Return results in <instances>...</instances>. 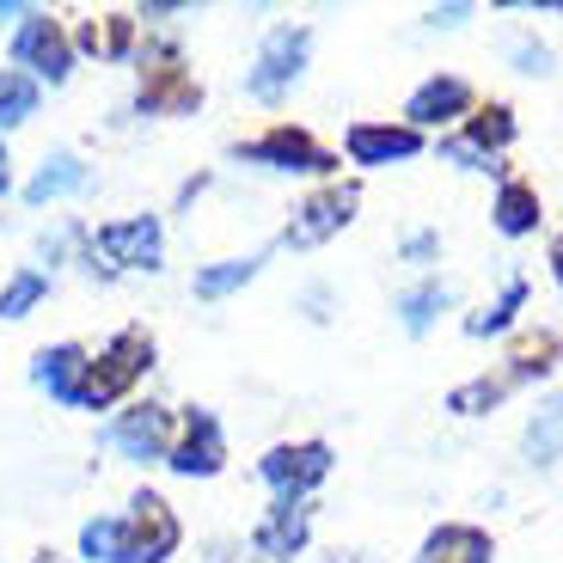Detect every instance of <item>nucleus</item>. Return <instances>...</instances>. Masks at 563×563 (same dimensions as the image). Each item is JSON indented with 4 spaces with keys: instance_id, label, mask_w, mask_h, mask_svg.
Wrapping results in <instances>:
<instances>
[{
    "instance_id": "1",
    "label": "nucleus",
    "mask_w": 563,
    "mask_h": 563,
    "mask_svg": "<svg viewBox=\"0 0 563 563\" xmlns=\"http://www.w3.org/2000/svg\"><path fill=\"white\" fill-rule=\"evenodd\" d=\"M147 362H154V343L141 338V331H123V338H117L99 362H86V380H80V393H74V405H86V410L117 405V398L135 386V374Z\"/></svg>"
},
{
    "instance_id": "2",
    "label": "nucleus",
    "mask_w": 563,
    "mask_h": 563,
    "mask_svg": "<svg viewBox=\"0 0 563 563\" xmlns=\"http://www.w3.org/2000/svg\"><path fill=\"white\" fill-rule=\"evenodd\" d=\"M92 257H104L111 269H154L159 264V221L135 214V221H111L92 233Z\"/></svg>"
},
{
    "instance_id": "3",
    "label": "nucleus",
    "mask_w": 563,
    "mask_h": 563,
    "mask_svg": "<svg viewBox=\"0 0 563 563\" xmlns=\"http://www.w3.org/2000/svg\"><path fill=\"white\" fill-rule=\"evenodd\" d=\"M300 62H307V31H269V43H264V62L252 68V99H282L288 86L300 80Z\"/></svg>"
},
{
    "instance_id": "4",
    "label": "nucleus",
    "mask_w": 563,
    "mask_h": 563,
    "mask_svg": "<svg viewBox=\"0 0 563 563\" xmlns=\"http://www.w3.org/2000/svg\"><path fill=\"white\" fill-rule=\"evenodd\" d=\"M257 472H264V484H276V490L288 496V503H300V490H312V484H319L324 472H331V448H324V441L276 448L264 465H257Z\"/></svg>"
},
{
    "instance_id": "5",
    "label": "nucleus",
    "mask_w": 563,
    "mask_h": 563,
    "mask_svg": "<svg viewBox=\"0 0 563 563\" xmlns=\"http://www.w3.org/2000/svg\"><path fill=\"white\" fill-rule=\"evenodd\" d=\"M13 62H25V68H37L43 80H68V37H62V25L49 13H31L25 25H19L13 37Z\"/></svg>"
},
{
    "instance_id": "6",
    "label": "nucleus",
    "mask_w": 563,
    "mask_h": 563,
    "mask_svg": "<svg viewBox=\"0 0 563 563\" xmlns=\"http://www.w3.org/2000/svg\"><path fill=\"white\" fill-rule=\"evenodd\" d=\"M123 527H129V545H135V563H159V558H172V545H178V521H172V508L159 503L154 490L135 496V508L123 515Z\"/></svg>"
},
{
    "instance_id": "7",
    "label": "nucleus",
    "mask_w": 563,
    "mask_h": 563,
    "mask_svg": "<svg viewBox=\"0 0 563 563\" xmlns=\"http://www.w3.org/2000/svg\"><path fill=\"white\" fill-rule=\"evenodd\" d=\"M240 159H257V166H276V172H331V154L300 129H269L264 141L240 147Z\"/></svg>"
},
{
    "instance_id": "8",
    "label": "nucleus",
    "mask_w": 563,
    "mask_h": 563,
    "mask_svg": "<svg viewBox=\"0 0 563 563\" xmlns=\"http://www.w3.org/2000/svg\"><path fill=\"white\" fill-rule=\"evenodd\" d=\"M166 465L184 472V478H209V472H221V422H214L209 410H197L190 429H184V441L166 448Z\"/></svg>"
},
{
    "instance_id": "9",
    "label": "nucleus",
    "mask_w": 563,
    "mask_h": 563,
    "mask_svg": "<svg viewBox=\"0 0 563 563\" xmlns=\"http://www.w3.org/2000/svg\"><path fill=\"white\" fill-rule=\"evenodd\" d=\"M350 209H355V190H324V197H312L307 209L288 221V245H319V240H331L338 227H350Z\"/></svg>"
},
{
    "instance_id": "10",
    "label": "nucleus",
    "mask_w": 563,
    "mask_h": 563,
    "mask_svg": "<svg viewBox=\"0 0 563 563\" xmlns=\"http://www.w3.org/2000/svg\"><path fill=\"white\" fill-rule=\"evenodd\" d=\"M417 147H422L417 129H374V123L350 129V159L355 166H393V159H410Z\"/></svg>"
},
{
    "instance_id": "11",
    "label": "nucleus",
    "mask_w": 563,
    "mask_h": 563,
    "mask_svg": "<svg viewBox=\"0 0 563 563\" xmlns=\"http://www.w3.org/2000/svg\"><path fill=\"white\" fill-rule=\"evenodd\" d=\"M465 104H472V86L453 80V74H435V80H422L417 92H410L405 117L410 123H441V117H460Z\"/></svg>"
},
{
    "instance_id": "12",
    "label": "nucleus",
    "mask_w": 563,
    "mask_h": 563,
    "mask_svg": "<svg viewBox=\"0 0 563 563\" xmlns=\"http://www.w3.org/2000/svg\"><path fill=\"white\" fill-rule=\"evenodd\" d=\"M111 441L129 453V460H166V410H154V405L129 410V417L111 429Z\"/></svg>"
},
{
    "instance_id": "13",
    "label": "nucleus",
    "mask_w": 563,
    "mask_h": 563,
    "mask_svg": "<svg viewBox=\"0 0 563 563\" xmlns=\"http://www.w3.org/2000/svg\"><path fill=\"white\" fill-rule=\"evenodd\" d=\"M307 545V508L300 503H288V496H282L276 508H269V521L257 527V551H264V558H295V551Z\"/></svg>"
},
{
    "instance_id": "14",
    "label": "nucleus",
    "mask_w": 563,
    "mask_h": 563,
    "mask_svg": "<svg viewBox=\"0 0 563 563\" xmlns=\"http://www.w3.org/2000/svg\"><path fill=\"white\" fill-rule=\"evenodd\" d=\"M80 380H86V350L62 343V350H43V355H37V386H43V393H56L62 405H74Z\"/></svg>"
},
{
    "instance_id": "15",
    "label": "nucleus",
    "mask_w": 563,
    "mask_h": 563,
    "mask_svg": "<svg viewBox=\"0 0 563 563\" xmlns=\"http://www.w3.org/2000/svg\"><path fill=\"white\" fill-rule=\"evenodd\" d=\"M417 563H490V539L478 527H441Z\"/></svg>"
},
{
    "instance_id": "16",
    "label": "nucleus",
    "mask_w": 563,
    "mask_h": 563,
    "mask_svg": "<svg viewBox=\"0 0 563 563\" xmlns=\"http://www.w3.org/2000/svg\"><path fill=\"white\" fill-rule=\"evenodd\" d=\"M521 448H527V460H533V465L563 460V398H558V405H545L533 422H527V441H521Z\"/></svg>"
},
{
    "instance_id": "17",
    "label": "nucleus",
    "mask_w": 563,
    "mask_h": 563,
    "mask_svg": "<svg viewBox=\"0 0 563 563\" xmlns=\"http://www.w3.org/2000/svg\"><path fill=\"white\" fill-rule=\"evenodd\" d=\"M86 184V166L74 154H56L49 166L37 172V178L25 184V202H49V197H68V190H80Z\"/></svg>"
},
{
    "instance_id": "18",
    "label": "nucleus",
    "mask_w": 563,
    "mask_h": 563,
    "mask_svg": "<svg viewBox=\"0 0 563 563\" xmlns=\"http://www.w3.org/2000/svg\"><path fill=\"white\" fill-rule=\"evenodd\" d=\"M80 545H86V558H99V563H135V545H129L123 515H117V521H86Z\"/></svg>"
},
{
    "instance_id": "19",
    "label": "nucleus",
    "mask_w": 563,
    "mask_h": 563,
    "mask_svg": "<svg viewBox=\"0 0 563 563\" xmlns=\"http://www.w3.org/2000/svg\"><path fill=\"white\" fill-rule=\"evenodd\" d=\"M496 227H503L508 240H521L539 227V197L527 184H503V202H496Z\"/></svg>"
},
{
    "instance_id": "20",
    "label": "nucleus",
    "mask_w": 563,
    "mask_h": 563,
    "mask_svg": "<svg viewBox=\"0 0 563 563\" xmlns=\"http://www.w3.org/2000/svg\"><path fill=\"white\" fill-rule=\"evenodd\" d=\"M257 264H264V257H227V264H214V269H197V295L202 300L233 295V288H245V282L257 276Z\"/></svg>"
},
{
    "instance_id": "21",
    "label": "nucleus",
    "mask_w": 563,
    "mask_h": 563,
    "mask_svg": "<svg viewBox=\"0 0 563 563\" xmlns=\"http://www.w3.org/2000/svg\"><path fill=\"white\" fill-rule=\"evenodd\" d=\"M441 307H448V282H422V288H410L398 300V319H405V331H429Z\"/></svg>"
},
{
    "instance_id": "22",
    "label": "nucleus",
    "mask_w": 563,
    "mask_h": 563,
    "mask_svg": "<svg viewBox=\"0 0 563 563\" xmlns=\"http://www.w3.org/2000/svg\"><path fill=\"white\" fill-rule=\"evenodd\" d=\"M31 111H37V86H31L25 74H13V68H0V129H13V123H25Z\"/></svg>"
},
{
    "instance_id": "23",
    "label": "nucleus",
    "mask_w": 563,
    "mask_h": 563,
    "mask_svg": "<svg viewBox=\"0 0 563 563\" xmlns=\"http://www.w3.org/2000/svg\"><path fill=\"white\" fill-rule=\"evenodd\" d=\"M521 300H527V282H508L503 300H496V307H484V312H472V319H465V331H472V338H490V331H503V324L521 312Z\"/></svg>"
},
{
    "instance_id": "24",
    "label": "nucleus",
    "mask_w": 563,
    "mask_h": 563,
    "mask_svg": "<svg viewBox=\"0 0 563 563\" xmlns=\"http://www.w3.org/2000/svg\"><path fill=\"white\" fill-rule=\"evenodd\" d=\"M43 288H49V282H43L37 269H19V276L0 288V319H25V312L43 300Z\"/></svg>"
},
{
    "instance_id": "25",
    "label": "nucleus",
    "mask_w": 563,
    "mask_h": 563,
    "mask_svg": "<svg viewBox=\"0 0 563 563\" xmlns=\"http://www.w3.org/2000/svg\"><path fill=\"white\" fill-rule=\"evenodd\" d=\"M129 31H135V19L111 13V19H104V25H99V19H92V25L80 31V43H86V49H99V56H123V49H129Z\"/></svg>"
},
{
    "instance_id": "26",
    "label": "nucleus",
    "mask_w": 563,
    "mask_h": 563,
    "mask_svg": "<svg viewBox=\"0 0 563 563\" xmlns=\"http://www.w3.org/2000/svg\"><path fill=\"white\" fill-rule=\"evenodd\" d=\"M496 398H503V380H472V386H460V393L448 398L460 417H478V410H490Z\"/></svg>"
},
{
    "instance_id": "27",
    "label": "nucleus",
    "mask_w": 563,
    "mask_h": 563,
    "mask_svg": "<svg viewBox=\"0 0 563 563\" xmlns=\"http://www.w3.org/2000/svg\"><path fill=\"white\" fill-rule=\"evenodd\" d=\"M472 135H478L484 147H503V141L515 135V123H508V111H484L478 123H472Z\"/></svg>"
},
{
    "instance_id": "28",
    "label": "nucleus",
    "mask_w": 563,
    "mask_h": 563,
    "mask_svg": "<svg viewBox=\"0 0 563 563\" xmlns=\"http://www.w3.org/2000/svg\"><path fill=\"white\" fill-rule=\"evenodd\" d=\"M551 350H558V343H551V338H533V343H521V355H515V374H545V355Z\"/></svg>"
},
{
    "instance_id": "29",
    "label": "nucleus",
    "mask_w": 563,
    "mask_h": 563,
    "mask_svg": "<svg viewBox=\"0 0 563 563\" xmlns=\"http://www.w3.org/2000/svg\"><path fill=\"white\" fill-rule=\"evenodd\" d=\"M515 62H521L527 74H545V62H551V56H545V49H533V43H521V49H515Z\"/></svg>"
},
{
    "instance_id": "30",
    "label": "nucleus",
    "mask_w": 563,
    "mask_h": 563,
    "mask_svg": "<svg viewBox=\"0 0 563 563\" xmlns=\"http://www.w3.org/2000/svg\"><path fill=\"white\" fill-rule=\"evenodd\" d=\"M429 252H435V240H429V233H410V240H405V257H429Z\"/></svg>"
},
{
    "instance_id": "31",
    "label": "nucleus",
    "mask_w": 563,
    "mask_h": 563,
    "mask_svg": "<svg viewBox=\"0 0 563 563\" xmlns=\"http://www.w3.org/2000/svg\"><path fill=\"white\" fill-rule=\"evenodd\" d=\"M435 25H465V7H441V13H429Z\"/></svg>"
},
{
    "instance_id": "32",
    "label": "nucleus",
    "mask_w": 563,
    "mask_h": 563,
    "mask_svg": "<svg viewBox=\"0 0 563 563\" xmlns=\"http://www.w3.org/2000/svg\"><path fill=\"white\" fill-rule=\"evenodd\" d=\"M0 190H7V154H0Z\"/></svg>"
},
{
    "instance_id": "33",
    "label": "nucleus",
    "mask_w": 563,
    "mask_h": 563,
    "mask_svg": "<svg viewBox=\"0 0 563 563\" xmlns=\"http://www.w3.org/2000/svg\"><path fill=\"white\" fill-rule=\"evenodd\" d=\"M37 563H62V558H37Z\"/></svg>"
}]
</instances>
